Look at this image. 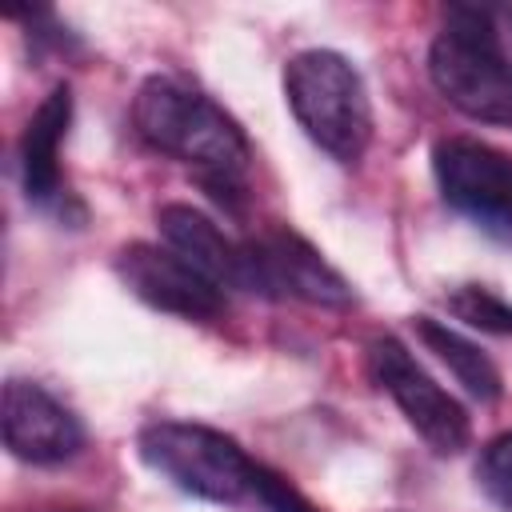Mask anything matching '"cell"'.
<instances>
[{"instance_id": "obj_10", "label": "cell", "mask_w": 512, "mask_h": 512, "mask_svg": "<svg viewBox=\"0 0 512 512\" xmlns=\"http://www.w3.org/2000/svg\"><path fill=\"white\" fill-rule=\"evenodd\" d=\"M72 124V88L56 84L24 124L20 136V180L36 208H60L68 200L60 176V144Z\"/></svg>"}, {"instance_id": "obj_1", "label": "cell", "mask_w": 512, "mask_h": 512, "mask_svg": "<svg viewBox=\"0 0 512 512\" xmlns=\"http://www.w3.org/2000/svg\"><path fill=\"white\" fill-rule=\"evenodd\" d=\"M132 120L156 152L192 164L216 200H236L244 192L248 140L240 124L188 80L148 76L132 100Z\"/></svg>"}, {"instance_id": "obj_8", "label": "cell", "mask_w": 512, "mask_h": 512, "mask_svg": "<svg viewBox=\"0 0 512 512\" xmlns=\"http://www.w3.org/2000/svg\"><path fill=\"white\" fill-rule=\"evenodd\" d=\"M120 280L152 308L184 316V320H212L224 308V288L200 276L164 244H128L116 252Z\"/></svg>"}, {"instance_id": "obj_9", "label": "cell", "mask_w": 512, "mask_h": 512, "mask_svg": "<svg viewBox=\"0 0 512 512\" xmlns=\"http://www.w3.org/2000/svg\"><path fill=\"white\" fill-rule=\"evenodd\" d=\"M4 444L24 464H64L80 452L84 428L80 420L40 384L8 380L4 384Z\"/></svg>"}, {"instance_id": "obj_3", "label": "cell", "mask_w": 512, "mask_h": 512, "mask_svg": "<svg viewBox=\"0 0 512 512\" xmlns=\"http://www.w3.org/2000/svg\"><path fill=\"white\" fill-rule=\"evenodd\" d=\"M284 96L304 136L340 164H360L372 140V100L356 64L332 48H304L284 64Z\"/></svg>"}, {"instance_id": "obj_4", "label": "cell", "mask_w": 512, "mask_h": 512, "mask_svg": "<svg viewBox=\"0 0 512 512\" xmlns=\"http://www.w3.org/2000/svg\"><path fill=\"white\" fill-rule=\"evenodd\" d=\"M140 460L160 472L168 484L196 500L212 504H244L252 500L256 464L232 436L192 420H156L140 428Z\"/></svg>"}, {"instance_id": "obj_7", "label": "cell", "mask_w": 512, "mask_h": 512, "mask_svg": "<svg viewBox=\"0 0 512 512\" xmlns=\"http://www.w3.org/2000/svg\"><path fill=\"white\" fill-rule=\"evenodd\" d=\"M240 264H244V284L256 296H292L316 308H348L352 288L348 280L296 232L272 228L248 244H240Z\"/></svg>"}, {"instance_id": "obj_11", "label": "cell", "mask_w": 512, "mask_h": 512, "mask_svg": "<svg viewBox=\"0 0 512 512\" xmlns=\"http://www.w3.org/2000/svg\"><path fill=\"white\" fill-rule=\"evenodd\" d=\"M156 228L164 248H172L184 264H192L200 276H208L216 288H240L244 264L240 244H232L212 216H204L192 204H164L156 212Z\"/></svg>"}, {"instance_id": "obj_13", "label": "cell", "mask_w": 512, "mask_h": 512, "mask_svg": "<svg viewBox=\"0 0 512 512\" xmlns=\"http://www.w3.org/2000/svg\"><path fill=\"white\" fill-rule=\"evenodd\" d=\"M448 312L480 332H492V336H512V304L504 296H496L492 288H480V284H460L448 292Z\"/></svg>"}, {"instance_id": "obj_6", "label": "cell", "mask_w": 512, "mask_h": 512, "mask_svg": "<svg viewBox=\"0 0 512 512\" xmlns=\"http://www.w3.org/2000/svg\"><path fill=\"white\" fill-rule=\"evenodd\" d=\"M368 368H372V380L392 396L400 416L416 428V436L436 456H456L468 448V436H472L468 412L452 392H444L424 372V364L396 336H376L368 344Z\"/></svg>"}, {"instance_id": "obj_14", "label": "cell", "mask_w": 512, "mask_h": 512, "mask_svg": "<svg viewBox=\"0 0 512 512\" xmlns=\"http://www.w3.org/2000/svg\"><path fill=\"white\" fill-rule=\"evenodd\" d=\"M476 480L500 508L512 512V432L488 440V448L480 452V464H476Z\"/></svg>"}, {"instance_id": "obj_12", "label": "cell", "mask_w": 512, "mask_h": 512, "mask_svg": "<svg viewBox=\"0 0 512 512\" xmlns=\"http://www.w3.org/2000/svg\"><path fill=\"white\" fill-rule=\"evenodd\" d=\"M416 336L428 344V352H436V356L448 364V372L464 384L468 396H476V400L488 404V400H496V396L504 392L496 364H492L472 340H464L456 328H448V324H440V320H432V316H416Z\"/></svg>"}, {"instance_id": "obj_15", "label": "cell", "mask_w": 512, "mask_h": 512, "mask_svg": "<svg viewBox=\"0 0 512 512\" xmlns=\"http://www.w3.org/2000/svg\"><path fill=\"white\" fill-rule=\"evenodd\" d=\"M252 500L264 512H320L304 492H296L280 472H272L268 464H256V480H252Z\"/></svg>"}, {"instance_id": "obj_5", "label": "cell", "mask_w": 512, "mask_h": 512, "mask_svg": "<svg viewBox=\"0 0 512 512\" xmlns=\"http://www.w3.org/2000/svg\"><path fill=\"white\" fill-rule=\"evenodd\" d=\"M440 196L484 236L512 244V156L472 136H448L432 152Z\"/></svg>"}, {"instance_id": "obj_2", "label": "cell", "mask_w": 512, "mask_h": 512, "mask_svg": "<svg viewBox=\"0 0 512 512\" xmlns=\"http://www.w3.org/2000/svg\"><path fill=\"white\" fill-rule=\"evenodd\" d=\"M436 92L472 120L512 124V48L488 8L452 4L428 48Z\"/></svg>"}]
</instances>
